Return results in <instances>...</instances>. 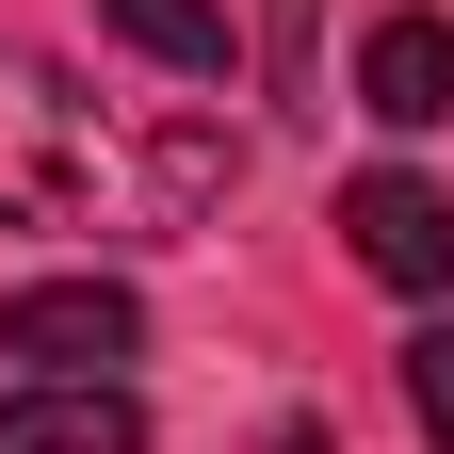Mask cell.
<instances>
[{"label":"cell","mask_w":454,"mask_h":454,"mask_svg":"<svg viewBox=\"0 0 454 454\" xmlns=\"http://www.w3.org/2000/svg\"><path fill=\"white\" fill-rule=\"evenodd\" d=\"M98 114L33 66V49H0V227H82L98 211Z\"/></svg>","instance_id":"obj_1"},{"label":"cell","mask_w":454,"mask_h":454,"mask_svg":"<svg viewBox=\"0 0 454 454\" xmlns=\"http://www.w3.org/2000/svg\"><path fill=\"white\" fill-rule=\"evenodd\" d=\"M130 340H146L130 276H33V293H0V357H33V373H114Z\"/></svg>","instance_id":"obj_2"},{"label":"cell","mask_w":454,"mask_h":454,"mask_svg":"<svg viewBox=\"0 0 454 454\" xmlns=\"http://www.w3.org/2000/svg\"><path fill=\"white\" fill-rule=\"evenodd\" d=\"M340 244H357V276H389V293H454V195L406 179V162L340 179Z\"/></svg>","instance_id":"obj_3"},{"label":"cell","mask_w":454,"mask_h":454,"mask_svg":"<svg viewBox=\"0 0 454 454\" xmlns=\"http://www.w3.org/2000/svg\"><path fill=\"white\" fill-rule=\"evenodd\" d=\"M0 454H146V406L114 373H49V389L0 406Z\"/></svg>","instance_id":"obj_4"},{"label":"cell","mask_w":454,"mask_h":454,"mask_svg":"<svg viewBox=\"0 0 454 454\" xmlns=\"http://www.w3.org/2000/svg\"><path fill=\"white\" fill-rule=\"evenodd\" d=\"M357 114H373V130H438V114H454V17H373Z\"/></svg>","instance_id":"obj_5"},{"label":"cell","mask_w":454,"mask_h":454,"mask_svg":"<svg viewBox=\"0 0 454 454\" xmlns=\"http://www.w3.org/2000/svg\"><path fill=\"white\" fill-rule=\"evenodd\" d=\"M114 49H146L179 82H227V0H114Z\"/></svg>","instance_id":"obj_6"},{"label":"cell","mask_w":454,"mask_h":454,"mask_svg":"<svg viewBox=\"0 0 454 454\" xmlns=\"http://www.w3.org/2000/svg\"><path fill=\"white\" fill-rule=\"evenodd\" d=\"M406 406L454 438V325H422V340H406Z\"/></svg>","instance_id":"obj_7"}]
</instances>
